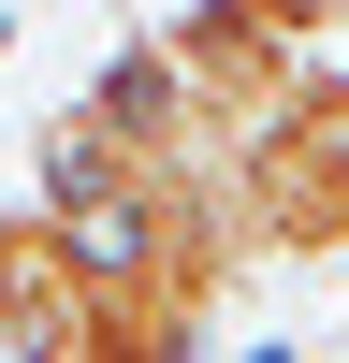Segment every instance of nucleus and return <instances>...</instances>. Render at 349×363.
<instances>
[{"label":"nucleus","mask_w":349,"mask_h":363,"mask_svg":"<svg viewBox=\"0 0 349 363\" xmlns=\"http://www.w3.org/2000/svg\"><path fill=\"white\" fill-rule=\"evenodd\" d=\"M218 203L248 262H335L349 247V116H262L218 160Z\"/></svg>","instance_id":"obj_1"}]
</instances>
